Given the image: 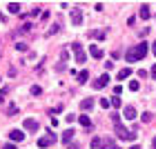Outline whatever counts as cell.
<instances>
[{
  "label": "cell",
  "instance_id": "277c9868",
  "mask_svg": "<svg viewBox=\"0 0 156 149\" xmlns=\"http://www.w3.org/2000/svg\"><path fill=\"white\" fill-rule=\"evenodd\" d=\"M56 140H58V138H56V133H51V129H49V136H45V138L38 140V147H40V149H47L51 143H56Z\"/></svg>",
  "mask_w": 156,
  "mask_h": 149
},
{
  "label": "cell",
  "instance_id": "ffe728a7",
  "mask_svg": "<svg viewBox=\"0 0 156 149\" xmlns=\"http://www.w3.org/2000/svg\"><path fill=\"white\" fill-rule=\"evenodd\" d=\"M101 143H103L101 138H94L91 140V149H101Z\"/></svg>",
  "mask_w": 156,
  "mask_h": 149
},
{
  "label": "cell",
  "instance_id": "d6986e66",
  "mask_svg": "<svg viewBox=\"0 0 156 149\" xmlns=\"http://www.w3.org/2000/svg\"><path fill=\"white\" fill-rule=\"evenodd\" d=\"M109 102H112V107H114V109L120 107V98H118V96H112V100H109Z\"/></svg>",
  "mask_w": 156,
  "mask_h": 149
},
{
  "label": "cell",
  "instance_id": "7c38bea8",
  "mask_svg": "<svg viewBox=\"0 0 156 149\" xmlns=\"http://www.w3.org/2000/svg\"><path fill=\"white\" fill-rule=\"evenodd\" d=\"M91 107H94V100H91V98H85V100L80 102V109L83 111H89Z\"/></svg>",
  "mask_w": 156,
  "mask_h": 149
},
{
  "label": "cell",
  "instance_id": "6da1fadb",
  "mask_svg": "<svg viewBox=\"0 0 156 149\" xmlns=\"http://www.w3.org/2000/svg\"><path fill=\"white\" fill-rule=\"evenodd\" d=\"M147 51H150L147 42H140V45H136L134 49H129V51L125 54V58H127V62H136V60H140V58H145Z\"/></svg>",
  "mask_w": 156,
  "mask_h": 149
},
{
  "label": "cell",
  "instance_id": "cb8c5ba5",
  "mask_svg": "<svg viewBox=\"0 0 156 149\" xmlns=\"http://www.w3.org/2000/svg\"><path fill=\"white\" fill-rule=\"evenodd\" d=\"M16 49H18V51H27V45H25V42H16Z\"/></svg>",
  "mask_w": 156,
  "mask_h": 149
},
{
  "label": "cell",
  "instance_id": "f1b7e54d",
  "mask_svg": "<svg viewBox=\"0 0 156 149\" xmlns=\"http://www.w3.org/2000/svg\"><path fill=\"white\" fill-rule=\"evenodd\" d=\"M152 51H154V56H156V40H154V45H152Z\"/></svg>",
  "mask_w": 156,
  "mask_h": 149
},
{
  "label": "cell",
  "instance_id": "484cf974",
  "mask_svg": "<svg viewBox=\"0 0 156 149\" xmlns=\"http://www.w3.org/2000/svg\"><path fill=\"white\" fill-rule=\"evenodd\" d=\"M150 120H152V113L145 111V113H143V123H150Z\"/></svg>",
  "mask_w": 156,
  "mask_h": 149
},
{
  "label": "cell",
  "instance_id": "2e32d148",
  "mask_svg": "<svg viewBox=\"0 0 156 149\" xmlns=\"http://www.w3.org/2000/svg\"><path fill=\"white\" fill-rule=\"evenodd\" d=\"M140 18H143V20L150 18V7H147V5H140Z\"/></svg>",
  "mask_w": 156,
  "mask_h": 149
},
{
  "label": "cell",
  "instance_id": "8992f818",
  "mask_svg": "<svg viewBox=\"0 0 156 149\" xmlns=\"http://www.w3.org/2000/svg\"><path fill=\"white\" fill-rule=\"evenodd\" d=\"M23 127L27 131H38V120H34V118H25V123H23Z\"/></svg>",
  "mask_w": 156,
  "mask_h": 149
},
{
  "label": "cell",
  "instance_id": "7a4b0ae2",
  "mask_svg": "<svg viewBox=\"0 0 156 149\" xmlns=\"http://www.w3.org/2000/svg\"><path fill=\"white\" fill-rule=\"evenodd\" d=\"M116 133H118V138H123V140H129V143H134V140H136V133L134 131H129V129H125L123 125H116Z\"/></svg>",
  "mask_w": 156,
  "mask_h": 149
},
{
  "label": "cell",
  "instance_id": "30bf717a",
  "mask_svg": "<svg viewBox=\"0 0 156 149\" xmlns=\"http://www.w3.org/2000/svg\"><path fill=\"white\" fill-rule=\"evenodd\" d=\"M123 116H125L127 120H134V118H136V109H134L132 105H127V107L123 109Z\"/></svg>",
  "mask_w": 156,
  "mask_h": 149
},
{
  "label": "cell",
  "instance_id": "9c48e42d",
  "mask_svg": "<svg viewBox=\"0 0 156 149\" xmlns=\"http://www.w3.org/2000/svg\"><path fill=\"white\" fill-rule=\"evenodd\" d=\"M89 54L94 56L96 60H101V58H103V49L98 47V45H89Z\"/></svg>",
  "mask_w": 156,
  "mask_h": 149
},
{
  "label": "cell",
  "instance_id": "7402d4cb",
  "mask_svg": "<svg viewBox=\"0 0 156 149\" xmlns=\"http://www.w3.org/2000/svg\"><path fill=\"white\" fill-rule=\"evenodd\" d=\"M40 87H38V85H34V87H31V96H40Z\"/></svg>",
  "mask_w": 156,
  "mask_h": 149
},
{
  "label": "cell",
  "instance_id": "83f0119b",
  "mask_svg": "<svg viewBox=\"0 0 156 149\" xmlns=\"http://www.w3.org/2000/svg\"><path fill=\"white\" fill-rule=\"evenodd\" d=\"M152 78H154V80H156V65L152 67Z\"/></svg>",
  "mask_w": 156,
  "mask_h": 149
},
{
  "label": "cell",
  "instance_id": "5bb4252c",
  "mask_svg": "<svg viewBox=\"0 0 156 149\" xmlns=\"http://www.w3.org/2000/svg\"><path fill=\"white\" fill-rule=\"evenodd\" d=\"M72 138H74V131H72V129H67L65 133H62V143H65V145L72 143Z\"/></svg>",
  "mask_w": 156,
  "mask_h": 149
},
{
  "label": "cell",
  "instance_id": "d4e9b609",
  "mask_svg": "<svg viewBox=\"0 0 156 149\" xmlns=\"http://www.w3.org/2000/svg\"><path fill=\"white\" fill-rule=\"evenodd\" d=\"M74 120H76L74 113H67V116H65V123H67V125H69V123H74Z\"/></svg>",
  "mask_w": 156,
  "mask_h": 149
},
{
  "label": "cell",
  "instance_id": "52a82bcc",
  "mask_svg": "<svg viewBox=\"0 0 156 149\" xmlns=\"http://www.w3.org/2000/svg\"><path fill=\"white\" fill-rule=\"evenodd\" d=\"M107 82H109V76H107V74H103L101 78H98V80H94V82H91V87H94V89H103Z\"/></svg>",
  "mask_w": 156,
  "mask_h": 149
},
{
  "label": "cell",
  "instance_id": "1f68e13d",
  "mask_svg": "<svg viewBox=\"0 0 156 149\" xmlns=\"http://www.w3.org/2000/svg\"><path fill=\"white\" fill-rule=\"evenodd\" d=\"M132 149H140V147H138V145H134V147H132Z\"/></svg>",
  "mask_w": 156,
  "mask_h": 149
},
{
  "label": "cell",
  "instance_id": "4fadbf2b",
  "mask_svg": "<svg viewBox=\"0 0 156 149\" xmlns=\"http://www.w3.org/2000/svg\"><path fill=\"white\" fill-rule=\"evenodd\" d=\"M129 76H132V69L125 67V69H120V71H118V80H125V78H129Z\"/></svg>",
  "mask_w": 156,
  "mask_h": 149
},
{
  "label": "cell",
  "instance_id": "9a60e30c",
  "mask_svg": "<svg viewBox=\"0 0 156 149\" xmlns=\"http://www.w3.org/2000/svg\"><path fill=\"white\" fill-rule=\"evenodd\" d=\"M78 123H80L83 127H91V118L89 116H78Z\"/></svg>",
  "mask_w": 156,
  "mask_h": 149
},
{
  "label": "cell",
  "instance_id": "3957f363",
  "mask_svg": "<svg viewBox=\"0 0 156 149\" xmlns=\"http://www.w3.org/2000/svg\"><path fill=\"white\" fill-rule=\"evenodd\" d=\"M72 51H74V56H76V62H85V60H87L85 49H83L80 42H72Z\"/></svg>",
  "mask_w": 156,
  "mask_h": 149
},
{
  "label": "cell",
  "instance_id": "ba28073f",
  "mask_svg": "<svg viewBox=\"0 0 156 149\" xmlns=\"http://www.w3.org/2000/svg\"><path fill=\"white\" fill-rule=\"evenodd\" d=\"M9 138L13 140V143H20V140H25V133L20 131V129H11L9 131Z\"/></svg>",
  "mask_w": 156,
  "mask_h": 149
},
{
  "label": "cell",
  "instance_id": "8fae6325",
  "mask_svg": "<svg viewBox=\"0 0 156 149\" xmlns=\"http://www.w3.org/2000/svg\"><path fill=\"white\" fill-rule=\"evenodd\" d=\"M101 149H118V147H116V143L112 138H105L103 143H101Z\"/></svg>",
  "mask_w": 156,
  "mask_h": 149
},
{
  "label": "cell",
  "instance_id": "5b68a950",
  "mask_svg": "<svg viewBox=\"0 0 156 149\" xmlns=\"http://www.w3.org/2000/svg\"><path fill=\"white\" fill-rule=\"evenodd\" d=\"M80 23H83V9H72V25L80 27Z\"/></svg>",
  "mask_w": 156,
  "mask_h": 149
},
{
  "label": "cell",
  "instance_id": "603a6c76",
  "mask_svg": "<svg viewBox=\"0 0 156 149\" xmlns=\"http://www.w3.org/2000/svg\"><path fill=\"white\" fill-rule=\"evenodd\" d=\"M138 87H140L138 80H132V82H129V89H132V91H138Z\"/></svg>",
  "mask_w": 156,
  "mask_h": 149
},
{
  "label": "cell",
  "instance_id": "ac0fdd59",
  "mask_svg": "<svg viewBox=\"0 0 156 149\" xmlns=\"http://www.w3.org/2000/svg\"><path fill=\"white\" fill-rule=\"evenodd\" d=\"M87 78H89V71H80L78 74V82H87Z\"/></svg>",
  "mask_w": 156,
  "mask_h": 149
},
{
  "label": "cell",
  "instance_id": "e0dca14e",
  "mask_svg": "<svg viewBox=\"0 0 156 149\" xmlns=\"http://www.w3.org/2000/svg\"><path fill=\"white\" fill-rule=\"evenodd\" d=\"M7 9H9L11 13H20V5L18 2H9V5H7Z\"/></svg>",
  "mask_w": 156,
  "mask_h": 149
},
{
  "label": "cell",
  "instance_id": "4316f807",
  "mask_svg": "<svg viewBox=\"0 0 156 149\" xmlns=\"http://www.w3.org/2000/svg\"><path fill=\"white\" fill-rule=\"evenodd\" d=\"M2 149H16V145H13V143H9V145H5Z\"/></svg>",
  "mask_w": 156,
  "mask_h": 149
},
{
  "label": "cell",
  "instance_id": "44dd1931",
  "mask_svg": "<svg viewBox=\"0 0 156 149\" xmlns=\"http://www.w3.org/2000/svg\"><path fill=\"white\" fill-rule=\"evenodd\" d=\"M101 107H103V109H109V107H112V102L107 100V98H101Z\"/></svg>",
  "mask_w": 156,
  "mask_h": 149
},
{
  "label": "cell",
  "instance_id": "4dcf8cb0",
  "mask_svg": "<svg viewBox=\"0 0 156 149\" xmlns=\"http://www.w3.org/2000/svg\"><path fill=\"white\" fill-rule=\"evenodd\" d=\"M152 145H154V149H156V138H154V140H152Z\"/></svg>",
  "mask_w": 156,
  "mask_h": 149
},
{
  "label": "cell",
  "instance_id": "f546056e",
  "mask_svg": "<svg viewBox=\"0 0 156 149\" xmlns=\"http://www.w3.org/2000/svg\"><path fill=\"white\" fill-rule=\"evenodd\" d=\"M67 149H78V145H69V147H67Z\"/></svg>",
  "mask_w": 156,
  "mask_h": 149
}]
</instances>
